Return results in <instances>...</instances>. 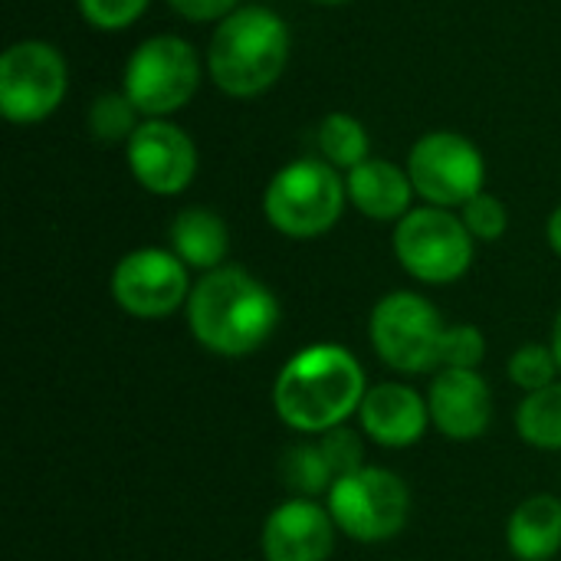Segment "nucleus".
Masks as SVG:
<instances>
[{
  "mask_svg": "<svg viewBox=\"0 0 561 561\" xmlns=\"http://www.w3.org/2000/svg\"><path fill=\"white\" fill-rule=\"evenodd\" d=\"M486 355V342L473 325H450L444 339V365L440 368H477Z\"/></svg>",
  "mask_w": 561,
  "mask_h": 561,
  "instance_id": "nucleus-26",
  "label": "nucleus"
},
{
  "mask_svg": "<svg viewBox=\"0 0 561 561\" xmlns=\"http://www.w3.org/2000/svg\"><path fill=\"white\" fill-rule=\"evenodd\" d=\"M135 181L161 197L181 194L197 174V148L191 135L168 118H145L125 141Z\"/></svg>",
  "mask_w": 561,
  "mask_h": 561,
  "instance_id": "nucleus-12",
  "label": "nucleus"
},
{
  "mask_svg": "<svg viewBox=\"0 0 561 561\" xmlns=\"http://www.w3.org/2000/svg\"><path fill=\"white\" fill-rule=\"evenodd\" d=\"M171 253L194 270H220L230 250V230L220 214L207 207H187L171 224Z\"/></svg>",
  "mask_w": 561,
  "mask_h": 561,
  "instance_id": "nucleus-17",
  "label": "nucleus"
},
{
  "mask_svg": "<svg viewBox=\"0 0 561 561\" xmlns=\"http://www.w3.org/2000/svg\"><path fill=\"white\" fill-rule=\"evenodd\" d=\"M358 417H362V431L375 444H381V447H411V444H417L424 437L427 421H431V408L414 388L385 381V385H375L365 394V401L358 408Z\"/></svg>",
  "mask_w": 561,
  "mask_h": 561,
  "instance_id": "nucleus-15",
  "label": "nucleus"
},
{
  "mask_svg": "<svg viewBox=\"0 0 561 561\" xmlns=\"http://www.w3.org/2000/svg\"><path fill=\"white\" fill-rule=\"evenodd\" d=\"M335 549V519L316 500L276 506L263 526L266 561H329Z\"/></svg>",
  "mask_w": 561,
  "mask_h": 561,
  "instance_id": "nucleus-13",
  "label": "nucleus"
},
{
  "mask_svg": "<svg viewBox=\"0 0 561 561\" xmlns=\"http://www.w3.org/2000/svg\"><path fill=\"white\" fill-rule=\"evenodd\" d=\"M546 233H549V243H552V250L561 256V207H556V214L549 217V227H546Z\"/></svg>",
  "mask_w": 561,
  "mask_h": 561,
  "instance_id": "nucleus-29",
  "label": "nucleus"
},
{
  "mask_svg": "<svg viewBox=\"0 0 561 561\" xmlns=\"http://www.w3.org/2000/svg\"><path fill=\"white\" fill-rule=\"evenodd\" d=\"M289 26L270 7H237L217 23L207 49V69L220 92L233 99L263 95L286 72Z\"/></svg>",
  "mask_w": 561,
  "mask_h": 561,
  "instance_id": "nucleus-3",
  "label": "nucleus"
},
{
  "mask_svg": "<svg viewBox=\"0 0 561 561\" xmlns=\"http://www.w3.org/2000/svg\"><path fill=\"white\" fill-rule=\"evenodd\" d=\"M561 549V503L556 496L526 500L510 519V552L519 561H549Z\"/></svg>",
  "mask_w": 561,
  "mask_h": 561,
  "instance_id": "nucleus-18",
  "label": "nucleus"
},
{
  "mask_svg": "<svg viewBox=\"0 0 561 561\" xmlns=\"http://www.w3.org/2000/svg\"><path fill=\"white\" fill-rule=\"evenodd\" d=\"M329 513L348 539L388 542L408 526L411 496L401 477L378 467H362L332 483Z\"/></svg>",
  "mask_w": 561,
  "mask_h": 561,
  "instance_id": "nucleus-9",
  "label": "nucleus"
},
{
  "mask_svg": "<svg viewBox=\"0 0 561 561\" xmlns=\"http://www.w3.org/2000/svg\"><path fill=\"white\" fill-rule=\"evenodd\" d=\"M408 174L414 191L431 207H463L483 194L486 161L480 148L460 131H427L408 154Z\"/></svg>",
  "mask_w": 561,
  "mask_h": 561,
  "instance_id": "nucleus-10",
  "label": "nucleus"
},
{
  "mask_svg": "<svg viewBox=\"0 0 561 561\" xmlns=\"http://www.w3.org/2000/svg\"><path fill=\"white\" fill-rule=\"evenodd\" d=\"M431 421L450 440H473L490 427L493 398L477 368H444L427 394Z\"/></svg>",
  "mask_w": 561,
  "mask_h": 561,
  "instance_id": "nucleus-14",
  "label": "nucleus"
},
{
  "mask_svg": "<svg viewBox=\"0 0 561 561\" xmlns=\"http://www.w3.org/2000/svg\"><path fill=\"white\" fill-rule=\"evenodd\" d=\"M556 371H559V362H556V352L546 348V345H523L513 358H510V378L526 388L529 394L533 391H542L549 385H556Z\"/></svg>",
  "mask_w": 561,
  "mask_h": 561,
  "instance_id": "nucleus-23",
  "label": "nucleus"
},
{
  "mask_svg": "<svg viewBox=\"0 0 561 561\" xmlns=\"http://www.w3.org/2000/svg\"><path fill=\"white\" fill-rule=\"evenodd\" d=\"M138 108L131 105V99L125 92H102L92 99L89 105V131L95 141H128L135 135L138 122Z\"/></svg>",
  "mask_w": 561,
  "mask_h": 561,
  "instance_id": "nucleus-22",
  "label": "nucleus"
},
{
  "mask_svg": "<svg viewBox=\"0 0 561 561\" xmlns=\"http://www.w3.org/2000/svg\"><path fill=\"white\" fill-rule=\"evenodd\" d=\"M201 85V59L194 46L174 33H158L138 43L125 62L122 92L145 118L181 112Z\"/></svg>",
  "mask_w": 561,
  "mask_h": 561,
  "instance_id": "nucleus-5",
  "label": "nucleus"
},
{
  "mask_svg": "<svg viewBox=\"0 0 561 561\" xmlns=\"http://www.w3.org/2000/svg\"><path fill=\"white\" fill-rule=\"evenodd\" d=\"M447 325L440 312L417 293H391L371 312V342L385 365L404 375L444 365Z\"/></svg>",
  "mask_w": 561,
  "mask_h": 561,
  "instance_id": "nucleus-6",
  "label": "nucleus"
},
{
  "mask_svg": "<svg viewBox=\"0 0 561 561\" xmlns=\"http://www.w3.org/2000/svg\"><path fill=\"white\" fill-rule=\"evenodd\" d=\"M394 256L421 283H457L473 263V233L447 207H417L394 227Z\"/></svg>",
  "mask_w": 561,
  "mask_h": 561,
  "instance_id": "nucleus-7",
  "label": "nucleus"
},
{
  "mask_svg": "<svg viewBox=\"0 0 561 561\" xmlns=\"http://www.w3.org/2000/svg\"><path fill=\"white\" fill-rule=\"evenodd\" d=\"M168 3L178 16H184L191 23H210V20L220 23L240 7V0H168Z\"/></svg>",
  "mask_w": 561,
  "mask_h": 561,
  "instance_id": "nucleus-28",
  "label": "nucleus"
},
{
  "mask_svg": "<svg viewBox=\"0 0 561 561\" xmlns=\"http://www.w3.org/2000/svg\"><path fill=\"white\" fill-rule=\"evenodd\" d=\"M552 352H556V362H559V371H561V312H559V319H556V332H552Z\"/></svg>",
  "mask_w": 561,
  "mask_h": 561,
  "instance_id": "nucleus-30",
  "label": "nucleus"
},
{
  "mask_svg": "<svg viewBox=\"0 0 561 561\" xmlns=\"http://www.w3.org/2000/svg\"><path fill=\"white\" fill-rule=\"evenodd\" d=\"M187 322L194 339L227 358L256 352L279 325L276 296L240 266H220L204 273L191 289Z\"/></svg>",
  "mask_w": 561,
  "mask_h": 561,
  "instance_id": "nucleus-2",
  "label": "nucleus"
},
{
  "mask_svg": "<svg viewBox=\"0 0 561 561\" xmlns=\"http://www.w3.org/2000/svg\"><path fill=\"white\" fill-rule=\"evenodd\" d=\"M365 375L358 358L342 345H309L293 355L273 388L283 424L302 434L342 427L365 401Z\"/></svg>",
  "mask_w": 561,
  "mask_h": 561,
  "instance_id": "nucleus-1",
  "label": "nucleus"
},
{
  "mask_svg": "<svg viewBox=\"0 0 561 561\" xmlns=\"http://www.w3.org/2000/svg\"><path fill=\"white\" fill-rule=\"evenodd\" d=\"M69 89L62 53L46 39H20L0 56V112L13 125L49 118Z\"/></svg>",
  "mask_w": 561,
  "mask_h": 561,
  "instance_id": "nucleus-8",
  "label": "nucleus"
},
{
  "mask_svg": "<svg viewBox=\"0 0 561 561\" xmlns=\"http://www.w3.org/2000/svg\"><path fill=\"white\" fill-rule=\"evenodd\" d=\"M283 483L289 490H296L302 500H312L325 490H332L335 483V470L332 463L325 460L322 447L319 444H302V447H293L286 457H283Z\"/></svg>",
  "mask_w": 561,
  "mask_h": 561,
  "instance_id": "nucleus-21",
  "label": "nucleus"
},
{
  "mask_svg": "<svg viewBox=\"0 0 561 561\" xmlns=\"http://www.w3.org/2000/svg\"><path fill=\"white\" fill-rule=\"evenodd\" d=\"M460 220L467 224V230L473 233V240H500L510 227V214H506V204L493 194H477L473 201H467L460 207Z\"/></svg>",
  "mask_w": 561,
  "mask_h": 561,
  "instance_id": "nucleus-24",
  "label": "nucleus"
},
{
  "mask_svg": "<svg viewBox=\"0 0 561 561\" xmlns=\"http://www.w3.org/2000/svg\"><path fill=\"white\" fill-rule=\"evenodd\" d=\"M345 201L348 191L339 168L322 158H299L279 168L266 184L263 214L283 237L312 240L342 220Z\"/></svg>",
  "mask_w": 561,
  "mask_h": 561,
  "instance_id": "nucleus-4",
  "label": "nucleus"
},
{
  "mask_svg": "<svg viewBox=\"0 0 561 561\" xmlns=\"http://www.w3.org/2000/svg\"><path fill=\"white\" fill-rule=\"evenodd\" d=\"M516 431L526 444L561 450V381L533 391L516 411Z\"/></svg>",
  "mask_w": 561,
  "mask_h": 561,
  "instance_id": "nucleus-20",
  "label": "nucleus"
},
{
  "mask_svg": "<svg viewBox=\"0 0 561 561\" xmlns=\"http://www.w3.org/2000/svg\"><path fill=\"white\" fill-rule=\"evenodd\" d=\"M312 3H322V7H342V3H352V0H312Z\"/></svg>",
  "mask_w": 561,
  "mask_h": 561,
  "instance_id": "nucleus-31",
  "label": "nucleus"
},
{
  "mask_svg": "<svg viewBox=\"0 0 561 561\" xmlns=\"http://www.w3.org/2000/svg\"><path fill=\"white\" fill-rule=\"evenodd\" d=\"M112 296L135 319H164L191 299L187 263L158 247L135 250L118 260L112 273Z\"/></svg>",
  "mask_w": 561,
  "mask_h": 561,
  "instance_id": "nucleus-11",
  "label": "nucleus"
},
{
  "mask_svg": "<svg viewBox=\"0 0 561 561\" xmlns=\"http://www.w3.org/2000/svg\"><path fill=\"white\" fill-rule=\"evenodd\" d=\"M316 145H319V154L322 161H329L332 168H358L362 161H368L371 154V138H368V128L348 115V112H332L319 122L316 128Z\"/></svg>",
  "mask_w": 561,
  "mask_h": 561,
  "instance_id": "nucleus-19",
  "label": "nucleus"
},
{
  "mask_svg": "<svg viewBox=\"0 0 561 561\" xmlns=\"http://www.w3.org/2000/svg\"><path fill=\"white\" fill-rule=\"evenodd\" d=\"M79 13L89 20V26L105 30V33H118L125 26H131L151 0H76Z\"/></svg>",
  "mask_w": 561,
  "mask_h": 561,
  "instance_id": "nucleus-25",
  "label": "nucleus"
},
{
  "mask_svg": "<svg viewBox=\"0 0 561 561\" xmlns=\"http://www.w3.org/2000/svg\"><path fill=\"white\" fill-rule=\"evenodd\" d=\"M348 201L371 220H401L411 214V197L417 194L411 174L385 158H368L345 178Z\"/></svg>",
  "mask_w": 561,
  "mask_h": 561,
  "instance_id": "nucleus-16",
  "label": "nucleus"
},
{
  "mask_svg": "<svg viewBox=\"0 0 561 561\" xmlns=\"http://www.w3.org/2000/svg\"><path fill=\"white\" fill-rule=\"evenodd\" d=\"M319 447H322L325 460L332 463L335 480H339V477H348V473H355V470H362V440H358L352 431L332 427V431H325V434L319 437Z\"/></svg>",
  "mask_w": 561,
  "mask_h": 561,
  "instance_id": "nucleus-27",
  "label": "nucleus"
}]
</instances>
